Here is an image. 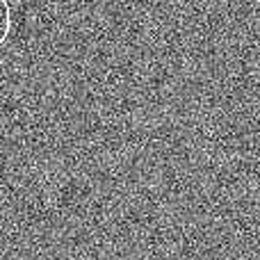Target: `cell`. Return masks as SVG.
Instances as JSON below:
<instances>
[{"instance_id":"6da1fadb","label":"cell","mask_w":260,"mask_h":260,"mask_svg":"<svg viewBox=\"0 0 260 260\" xmlns=\"http://www.w3.org/2000/svg\"><path fill=\"white\" fill-rule=\"evenodd\" d=\"M9 32H12V7L7 0H0V46L7 41Z\"/></svg>"}]
</instances>
